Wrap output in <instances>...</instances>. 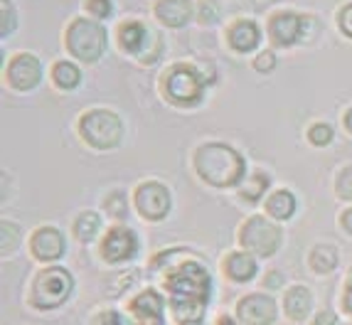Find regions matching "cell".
<instances>
[{
    "label": "cell",
    "mask_w": 352,
    "mask_h": 325,
    "mask_svg": "<svg viewBox=\"0 0 352 325\" xmlns=\"http://www.w3.org/2000/svg\"><path fill=\"white\" fill-rule=\"evenodd\" d=\"M153 269L165 271L168 315L173 325H205L212 295V276L197 256L185 249H168L153 256Z\"/></svg>",
    "instance_id": "6da1fadb"
},
{
    "label": "cell",
    "mask_w": 352,
    "mask_h": 325,
    "mask_svg": "<svg viewBox=\"0 0 352 325\" xmlns=\"http://www.w3.org/2000/svg\"><path fill=\"white\" fill-rule=\"evenodd\" d=\"M192 166L197 177L212 188H234L247 172V163L239 150L217 141L202 143L192 155Z\"/></svg>",
    "instance_id": "7a4b0ae2"
},
{
    "label": "cell",
    "mask_w": 352,
    "mask_h": 325,
    "mask_svg": "<svg viewBox=\"0 0 352 325\" xmlns=\"http://www.w3.org/2000/svg\"><path fill=\"white\" fill-rule=\"evenodd\" d=\"M74 293V276L62 266H45L30 284L28 301L35 311H57Z\"/></svg>",
    "instance_id": "3957f363"
},
{
    "label": "cell",
    "mask_w": 352,
    "mask_h": 325,
    "mask_svg": "<svg viewBox=\"0 0 352 325\" xmlns=\"http://www.w3.org/2000/svg\"><path fill=\"white\" fill-rule=\"evenodd\" d=\"M79 136L96 150H111L124 138V121L109 109H91L79 118Z\"/></svg>",
    "instance_id": "277c9868"
},
{
    "label": "cell",
    "mask_w": 352,
    "mask_h": 325,
    "mask_svg": "<svg viewBox=\"0 0 352 325\" xmlns=\"http://www.w3.org/2000/svg\"><path fill=\"white\" fill-rule=\"evenodd\" d=\"M283 244V229L271 222V219L254 214L249 217L239 229V247L249 254H254L256 259H269L281 249Z\"/></svg>",
    "instance_id": "5b68a950"
},
{
    "label": "cell",
    "mask_w": 352,
    "mask_h": 325,
    "mask_svg": "<svg viewBox=\"0 0 352 325\" xmlns=\"http://www.w3.org/2000/svg\"><path fill=\"white\" fill-rule=\"evenodd\" d=\"M163 94L175 107H195L205 96V79L195 67L173 65L163 74Z\"/></svg>",
    "instance_id": "8992f818"
},
{
    "label": "cell",
    "mask_w": 352,
    "mask_h": 325,
    "mask_svg": "<svg viewBox=\"0 0 352 325\" xmlns=\"http://www.w3.org/2000/svg\"><path fill=\"white\" fill-rule=\"evenodd\" d=\"M106 42V30L87 18H76L67 30V49L82 62H96L104 57Z\"/></svg>",
    "instance_id": "52a82bcc"
},
{
    "label": "cell",
    "mask_w": 352,
    "mask_h": 325,
    "mask_svg": "<svg viewBox=\"0 0 352 325\" xmlns=\"http://www.w3.org/2000/svg\"><path fill=\"white\" fill-rule=\"evenodd\" d=\"M129 325H168V301L158 289H141L126 306Z\"/></svg>",
    "instance_id": "ba28073f"
},
{
    "label": "cell",
    "mask_w": 352,
    "mask_h": 325,
    "mask_svg": "<svg viewBox=\"0 0 352 325\" xmlns=\"http://www.w3.org/2000/svg\"><path fill=\"white\" fill-rule=\"evenodd\" d=\"M133 207L148 222H160V219H165L170 214V207H173L170 190L165 188L163 183H158V180H146V183H141L135 188Z\"/></svg>",
    "instance_id": "9c48e42d"
},
{
    "label": "cell",
    "mask_w": 352,
    "mask_h": 325,
    "mask_svg": "<svg viewBox=\"0 0 352 325\" xmlns=\"http://www.w3.org/2000/svg\"><path fill=\"white\" fill-rule=\"evenodd\" d=\"M234 318L241 325H276L278 320V303L266 291L241 295L234 306Z\"/></svg>",
    "instance_id": "30bf717a"
},
{
    "label": "cell",
    "mask_w": 352,
    "mask_h": 325,
    "mask_svg": "<svg viewBox=\"0 0 352 325\" xmlns=\"http://www.w3.org/2000/svg\"><path fill=\"white\" fill-rule=\"evenodd\" d=\"M138 254V236L129 227H111L99 244V256L106 264H126Z\"/></svg>",
    "instance_id": "8fae6325"
},
{
    "label": "cell",
    "mask_w": 352,
    "mask_h": 325,
    "mask_svg": "<svg viewBox=\"0 0 352 325\" xmlns=\"http://www.w3.org/2000/svg\"><path fill=\"white\" fill-rule=\"evenodd\" d=\"M67 244H65V234L57 229V227H40V229L32 232L30 236V254L32 259L40 261V264H54L65 256Z\"/></svg>",
    "instance_id": "7c38bea8"
},
{
    "label": "cell",
    "mask_w": 352,
    "mask_h": 325,
    "mask_svg": "<svg viewBox=\"0 0 352 325\" xmlns=\"http://www.w3.org/2000/svg\"><path fill=\"white\" fill-rule=\"evenodd\" d=\"M8 84L15 91H32L42 79V65L35 54L20 52L10 59V65L6 69Z\"/></svg>",
    "instance_id": "4fadbf2b"
},
{
    "label": "cell",
    "mask_w": 352,
    "mask_h": 325,
    "mask_svg": "<svg viewBox=\"0 0 352 325\" xmlns=\"http://www.w3.org/2000/svg\"><path fill=\"white\" fill-rule=\"evenodd\" d=\"M305 18L298 12H278L269 23V35L278 47H291L303 37Z\"/></svg>",
    "instance_id": "5bb4252c"
},
{
    "label": "cell",
    "mask_w": 352,
    "mask_h": 325,
    "mask_svg": "<svg viewBox=\"0 0 352 325\" xmlns=\"http://www.w3.org/2000/svg\"><path fill=\"white\" fill-rule=\"evenodd\" d=\"M313 306H316V298H313V291L308 289V286L294 284L283 291L281 308L288 320H294V323H305L308 315H311Z\"/></svg>",
    "instance_id": "9a60e30c"
},
{
    "label": "cell",
    "mask_w": 352,
    "mask_h": 325,
    "mask_svg": "<svg viewBox=\"0 0 352 325\" xmlns=\"http://www.w3.org/2000/svg\"><path fill=\"white\" fill-rule=\"evenodd\" d=\"M222 273L232 284H249L258 273V261L249 251H229L222 259Z\"/></svg>",
    "instance_id": "2e32d148"
},
{
    "label": "cell",
    "mask_w": 352,
    "mask_h": 325,
    "mask_svg": "<svg viewBox=\"0 0 352 325\" xmlns=\"http://www.w3.org/2000/svg\"><path fill=\"white\" fill-rule=\"evenodd\" d=\"M227 37L234 52H252V49H256L258 42H261V30L252 20H239V23H234L229 27Z\"/></svg>",
    "instance_id": "e0dca14e"
},
{
    "label": "cell",
    "mask_w": 352,
    "mask_h": 325,
    "mask_svg": "<svg viewBox=\"0 0 352 325\" xmlns=\"http://www.w3.org/2000/svg\"><path fill=\"white\" fill-rule=\"evenodd\" d=\"M338 264H340V251H338L335 244H316L311 249V254H308V266L318 276L333 273L338 269Z\"/></svg>",
    "instance_id": "ac0fdd59"
},
{
    "label": "cell",
    "mask_w": 352,
    "mask_h": 325,
    "mask_svg": "<svg viewBox=\"0 0 352 325\" xmlns=\"http://www.w3.org/2000/svg\"><path fill=\"white\" fill-rule=\"evenodd\" d=\"M155 15L168 27H182L192 15V5L190 0H160L155 5Z\"/></svg>",
    "instance_id": "d6986e66"
},
{
    "label": "cell",
    "mask_w": 352,
    "mask_h": 325,
    "mask_svg": "<svg viewBox=\"0 0 352 325\" xmlns=\"http://www.w3.org/2000/svg\"><path fill=\"white\" fill-rule=\"evenodd\" d=\"M146 40H148V27L138 20H129L118 27V42H121V47L131 54H138L143 47H146Z\"/></svg>",
    "instance_id": "ffe728a7"
},
{
    "label": "cell",
    "mask_w": 352,
    "mask_h": 325,
    "mask_svg": "<svg viewBox=\"0 0 352 325\" xmlns=\"http://www.w3.org/2000/svg\"><path fill=\"white\" fill-rule=\"evenodd\" d=\"M296 212V195L291 190H276V192H271L269 200H266V214L271 219H291Z\"/></svg>",
    "instance_id": "44dd1931"
},
{
    "label": "cell",
    "mask_w": 352,
    "mask_h": 325,
    "mask_svg": "<svg viewBox=\"0 0 352 325\" xmlns=\"http://www.w3.org/2000/svg\"><path fill=\"white\" fill-rule=\"evenodd\" d=\"M52 82H54V87L62 89V91H74V89L79 87V82H82V71H79L76 65L62 59V62H57V65L52 67Z\"/></svg>",
    "instance_id": "7402d4cb"
},
{
    "label": "cell",
    "mask_w": 352,
    "mask_h": 325,
    "mask_svg": "<svg viewBox=\"0 0 352 325\" xmlns=\"http://www.w3.org/2000/svg\"><path fill=\"white\" fill-rule=\"evenodd\" d=\"M99 232H101V217L96 212L87 210V212H82L79 217H76V222H74V236L82 244L94 242Z\"/></svg>",
    "instance_id": "603a6c76"
},
{
    "label": "cell",
    "mask_w": 352,
    "mask_h": 325,
    "mask_svg": "<svg viewBox=\"0 0 352 325\" xmlns=\"http://www.w3.org/2000/svg\"><path fill=\"white\" fill-rule=\"evenodd\" d=\"M20 239H23V229H20V225L3 219V225H0V254L3 256L15 254L18 247H20Z\"/></svg>",
    "instance_id": "cb8c5ba5"
},
{
    "label": "cell",
    "mask_w": 352,
    "mask_h": 325,
    "mask_svg": "<svg viewBox=\"0 0 352 325\" xmlns=\"http://www.w3.org/2000/svg\"><path fill=\"white\" fill-rule=\"evenodd\" d=\"M269 183L271 180L266 172H254V175L247 177V183H244V188H241V197H244L247 202L261 200V195L269 190Z\"/></svg>",
    "instance_id": "d4e9b609"
},
{
    "label": "cell",
    "mask_w": 352,
    "mask_h": 325,
    "mask_svg": "<svg viewBox=\"0 0 352 325\" xmlns=\"http://www.w3.org/2000/svg\"><path fill=\"white\" fill-rule=\"evenodd\" d=\"M106 205V212L111 214L113 219H126L129 217V200H126V195L121 192V190H113V192H109V197L104 200Z\"/></svg>",
    "instance_id": "484cf974"
},
{
    "label": "cell",
    "mask_w": 352,
    "mask_h": 325,
    "mask_svg": "<svg viewBox=\"0 0 352 325\" xmlns=\"http://www.w3.org/2000/svg\"><path fill=\"white\" fill-rule=\"evenodd\" d=\"M89 325H129V318H126V313L116 311V308H104V311L91 315Z\"/></svg>",
    "instance_id": "4316f807"
},
{
    "label": "cell",
    "mask_w": 352,
    "mask_h": 325,
    "mask_svg": "<svg viewBox=\"0 0 352 325\" xmlns=\"http://www.w3.org/2000/svg\"><path fill=\"white\" fill-rule=\"evenodd\" d=\"M335 192L340 200L352 202V166H345L338 172V180H335Z\"/></svg>",
    "instance_id": "83f0119b"
},
{
    "label": "cell",
    "mask_w": 352,
    "mask_h": 325,
    "mask_svg": "<svg viewBox=\"0 0 352 325\" xmlns=\"http://www.w3.org/2000/svg\"><path fill=\"white\" fill-rule=\"evenodd\" d=\"M308 141L313 146H328L333 141V126L330 124H313L308 128Z\"/></svg>",
    "instance_id": "f1b7e54d"
},
{
    "label": "cell",
    "mask_w": 352,
    "mask_h": 325,
    "mask_svg": "<svg viewBox=\"0 0 352 325\" xmlns=\"http://www.w3.org/2000/svg\"><path fill=\"white\" fill-rule=\"evenodd\" d=\"M0 8H3V25H0V35L8 37L10 32H15V10L8 0H0Z\"/></svg>",
    "instance_id": "f546056e"
},
{
    "label": "cell",
    "mask_w": 352,
    "mask_h": 325,
    "mask_svg": "<svg viewBox=\"0 0 352 325\" xmlns=\"http://www.w3.org/2000/svg\"><path fill=\"white\" fill-rule=\"evenodd\" d=\"M274 67H276V54L274 52H261L256 59H254V69L261 71V74L274 71Z\"/></svg>",
    "instance_id": "4dcf8cb0"
},
{
    "label": "cell",
    "mask_w": 352,
    "mask_h": 325,
    "mask_svg": "<svg viewBox=\"0 0 352 325\" xmlns=\"http://www.w3.org/2000/svg\"><path fill=\"white\" fill-rule=\"evenodd\" d=\"M87 8L96 18H109L111 15V0H89Z\"/></svg>",
    "instance_id": "1f68e13d"
},
{
    "label": "cell",
    "mask_w": 352,
    "mask_h": 325,
    "mask_svg": "<svg viewBox=\"0 0 352 325\" xmlns=\"http://www.w3.org/2000/svg\"><path fill=\"white\" fill-rule=\"evenodd\" d=\"M261 286H264L266 291H278L286 286V278H283L281 271H269L264 278H261Z\"/></svg>",
    "instance_id": "d6a6232c"
},
{
    "label": "cell",
    "mask_w": 352,
    "mask_h": 325,
    "mask_svg": "<svg viewBox=\"0 0 352 325\" xmlns=\"http://www.w3.org/2000/svg\"><path fill=\"white\" fill-rule=\"evenodd\" d=\"M200 20L202 23L217 20V3H214V0H202L200 3Z\"/></svg>",
    "instance_id": "836d02e7"
},
{
    "label": "cell",
    "mask_w": 352,
    "mask_h": 325,
    "mask_svg": "<svg viewBox=\"0 0 352 325\" xmlns=\"http://www.w3.org/2000/svg\"><path fill=\"white\" fill-rule=\"evenodd\" d=\"M340 306H342V313L352 318V276L345 281V289H342V295H340Z\"/></svg>",
    "instance_id": "e575fe53"
},
{
    "label": "cell",
    "mask_w": 352,
    "mask_h": 325,
    "mask_svg": "<svg viewBox=\"0 0 352 325\" xmlns=\"http://www.w3.org/2000/svg\"><path fill=\"white\" fill-rule=\"evenodd\" d=\"M311 325H338V315H335V311L325 308V311H320V313L313 318Z\"/></svg>",
    "instance_id": "d590c367"
},
{
    "label": "cell",
    "mask_w": 352,
    "mask_h": 325,
    "mask_svg": "<svg viewBox=\"0 0 352 325\" xmlns=\"http://www.w3.org/2000/svg\"><path fill=\"white\" fill-rule=\"evenodd\" d=\"M340 27H342V32H345V35L352 37V3L340 10Z\"/></svg>",
    "instance_id": "8d00e7d4"
},
{
    "label": "cell",
    "mask_w": 352,
    "mask_h": 325,
    "mask_svg": "<svg viewBox=\"0 0 352 325\" xmlns=\"http://www.w3.org/2000/svg\"><path fill=\"white\" fill-rule=\"evenodd\" d=\"M340 227H342V232L352 234V207H347L345 212L340 214Z\"/></svg>",
    "instance_id": "74e56055"
},
{
    "label": "cell",
    "mask_w": 352,
    "mask_h": 325,
    "mask_svg": "<svg viewBox=\"0 0 352 325\" xmlns=\"http://www.w3.org/2000/svg\"><path fill=\"white\" fill-rule=\"evenodd\" d=\"M214 325H241L236 318H232V315H219L217 320H214Z\"/></svg>",
    "instance_id": "f35d334b"
},
{
    "label": "cell",
    "mask_w": 352,
    "mask_h": 325,
    "mask_svg": "<svg viewBox=\"0 0 352 325\" xmlns=\"http://www.w3.org/2000/svg\"><path fill=\"white\" fill-rule=\"evenodd\" d=\"M342 124H345V128L352 133V109H347V113L342 116Z\"/></svg>",
    "instance_id": "ab89813d"
}]
</instances>
